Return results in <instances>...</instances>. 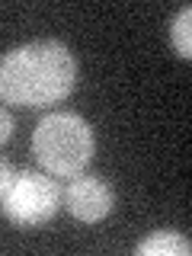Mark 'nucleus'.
<instances>
[{
    "label": "nucleus",
    "instance_id": "7ed1b4c3",
    "mask_svg": "<svg viewBox=\"0 0 192 256\" xmlns=\"http://www.w3.org/2000/svg\"><path fill=\"white\" fill-rule=\"evenodd\" d=\"M61 205V189L52 176L26 170L16 173L13 186L6 189V196L0 198V208L13 224H22V228H38V224L52 221L54 212Z\"/></svg>",
    "mask_w": 192,
    "mask_h": 256
},
{
    "label": "nucleus",
    "instance_id": "423d86ee",
    "mask_svg": "<svg viewBox=\"0 0 192 256\" xmlns=\"http://www.w3.org/2000/svg\"><path fill=\"white\" fill-rule=\"evenodd\" d=\"M189 26H192V6H182L173 20V48L180 58H192V38H189Z\"/></svg>",
    "mask_w": 192,
    "mask_h": 256
},
{
    "label": "nucleus",
    "instance_id": "6e6552de",
    "mask_svg": "<svg viewBox=\"0 0 192 256\" xmlns=\"http://www.w3.org/2000/svg\"><path fill=\"white\" fill-rule=\"evenodd\" d=\"M13 116H10V109L6 106H0V144H6L10 141V134H13Z\"/></svg>",
    "mask_w": 192,
    "mask_h": 256
},
{
    "label": "nucleus",
    "instance_id": "f257e3e1",
    "mask_svg": "<svg viewBox=\"0 0 192 256\" xmlns=\"http://www.w3.org/2000/svg\"><path fill=\"white\" fill-rule=\"evenodd\" d=\"M77 86V58L61 42H29L0 54V102L42 109Z\"/></svg>",
    "mask_w": 192,
    "mask_h": 256
},
{
    "label": "nucleus",
    "instance_id": "0eeeda50",
    "mask_svg": "<svg viewBox=\"0 0 192 256\" xmlns=\"http://www.w3.org/2000/svg\"><path fill=\"white\" fill-rule=\"evenodd\" d=\"M13 180H16V170H13V164L6 157H0V198L6 196V189L13 186Z\"/></svg>",
    "mask_w": 192,
    "mask_h": 256
},
{
    "label": "nucleus",
    "instance_id": "39448f33",
    "mask_svg": "<svg viewBox=\"0 0 192 256\" xmlns=\"http://www.w3.org/2000/svg\"><path fill=\"white\" fill-rule=\"evenodd\" d=\"M134 253L138 256H189L192 244L180 230H160V234H150L148 240H141L134 246Z\"/></svg>",
    "mask_w": 192,
    "mask_h": 256
},
{
    "label": "nucleus",
    "instance_id": "20e7f679",
    "mask_svg": "<svg viewBox=\"0 0 192 256\" xmlns=\"http://www.w3.org/2000/svg\"><path fill=\"white\" fill-rule=\"evenodd\" d=\"M112 202H116V196H112V186L102 176H74L70 186L64 189L68 212L84 224L102 221L112 212Z\"/></svg>",
    "mask_w": 192,
    "mask_h": 256
},
{
    "label": "nucleus",
    "instance_id": "f03ea898",
    "mask_svg": "<svg viewBox=\"0 0 192 256\" xmlns=\"http://www.w3.org/2000/svg\"><path fill=\"white\" fill-rule=\"evenodd\" d=\"M96 150L93 128L77 112H52L32 134V154L48 176H80Z\"/></svg>",
    "mask_w": 192,
    "mask_h": 256
}]
</instances>
